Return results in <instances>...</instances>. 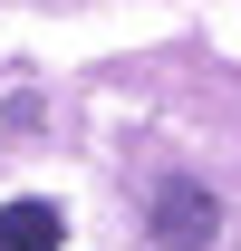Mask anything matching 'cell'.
Wrapping results in <instances>:
<instances>
[{
	"label": "cell",
	"mask_w": 241,
	"mask_h": 251,
	"mask_svg": "<svg viewBox=\"0 0 241 251\" xmlns=\"http://www.w3.org/2000/svg\"><path fill=\"white\" fill-rule=\"evenodd\" d=\"M212 232H222L212 193H193V184H164V193H154V242H164V251H212Z\"/></svg>",
	"instance_id": "cell-1"
},
{
	"label": "cell",
	"mask_w": 241,
	"mask_h": 251,
	"mask_svg": "<svg viewBox=\"0 0 241 251\" xmlns=\"http://www.w3.org/2000/svg\"><path fill=\"white\" fill-rule=\"evenodd\" d=\"M58 242H68V213H58V203H39V193L0 203V251H58Z\"/></svg>",
	"instance_id": "cell-2"
}]
</instances>
